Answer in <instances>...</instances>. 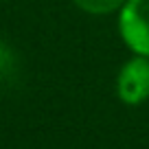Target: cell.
<instances>
[{
    "mask_svg": "<svg viewBox=\"0 0 149 149\" xmlns=\"http://www.w3.org/2000/svg\"><path fill=\"white\" fill-rule=\"evenodd\" d=\"M116 24L123 44L134 55L149 57V0H125Z\"/></svg>",
    "mask_w": 149,
    "mask_h": 149,
    "instance_id": "1",
    "label": "cell"
},
{
    "mask_svg": "<svg viewBox=\"0 0 149 149\" xmlns=\"http://www.w3.org/2000/svg\"><path fill=\"white\" fill-rule=\"evenodd\" d=\"M116 94L125 105H143L149 99V57L134 55L116 74Z\"/></svg>",
    "mask_w": 149,
    "mask_h": 149,
    "instance_id": "2",
    "label": "cell"
},
{
    "mask_svg": "<svg viewBox=\"0 0 149 149\" xmlns=\"http://www.w3.org/2000/svg\"><path fill=\"white\" fill-rule=\"evenodd\" d=\"M15 70V55L5 42H0V81L9 79Z\"/></svg>",
    "mask_w": 149,
    "mask_h": 149,
    "instance_id": "4",
    "label": "cell"
},
{
    "mask_svg": "<svg viewBox=\"0 0 149 149\" xmlns=\"http://www.w3.org/2000/svg\"><path fill=\"white\" fill-rule=\"evenodd\" d=\"M77 9H81L84 13L90 15H110V13H118L125 0H70Z\"/></svg>",
    "mask_w": 149,
    "mask_h": 149,
    "instance_id": "3",
    "label": "cell"
}]
</instances>
